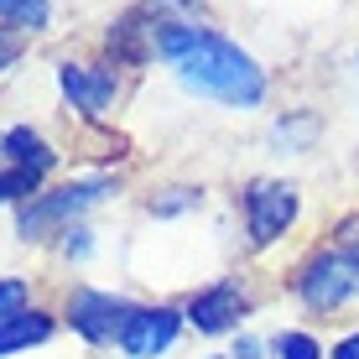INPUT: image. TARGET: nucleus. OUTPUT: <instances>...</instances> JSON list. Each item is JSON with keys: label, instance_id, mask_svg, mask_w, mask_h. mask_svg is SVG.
Listing matches in <instances>:
<instances>
[{"label": "nucleus", "instance_id": "f3484780", "mask_svg": "<svg viewBox=\"0 0 359 359\" xmlns=\"http://www.w3.org/2000/svg\"><path fill=\"white\" fill-rule=\"evenodd\" d=\"M21 53H27V32H16V27H6V21H0V73L16 68Z\"/></svg>", "mask_w": 359, "mask_h": 359}, {"label": "nucleus", "instance_id": "f03ea898", "mask_svg": "<svg viewBox=\"0 0 359 359\" xmlns=\"http://www.w3.org/2000/svg\"><path fill=\"white\" fill-rule=\"evenodd\" d=\"M198 21L177 16V11L167 6V0H141V6L120 11L115 21H109L104 32V53L115 68H146V63H172V53H177L182 42H188V32Z\"/></svg>", "mask_w": 359, "mask_h": 359}, {"label": "nucleus", "instance_id": "f257e3e1", "mask_svg": "<svg viewBox=\"0 0 359 359\" xmlns=\"http://www.w3.org/2000/svg\"><path fill=\"white\" fill-rule=\"evenodd\" d=\"M172 73H177V83L188 94L229 104V109H255L266 99V68L255 63L240 42H229L224 32L203 27V21H198L188 32V42L172 53Z\"/></svg>", "mask_w": 359, "mask_h": 359}, {"label": "nucleus", "instance_id": "6ab92c4d", "mask_svg": "<svg viewBox=\"0 0 359 359\" xmlns=\"http://www.w3.org/2000/svg\"><path fill=\"white\" fill-rule=\"evenodd\" d=\"M328 359H359V333H349V339H339L333 344V354Z\"/></svg>", "mask_w": 359, "mask_h": 359}, {"label": "nucleus", "instance_id": "1a4fd4ad", "mask_svg": "<svg viewBox=\"0 0 359 359\" xmlns=\"http://www.w3.org/2000/svg\"><path fill=\"white\" fill-rule=\"evenodd\" d=\"M245 313H250V297H245L240 281H208V287L193 292L188 307H182L188 328L208 333V339H219V333H234V328L245 323Z\"/></svg>", "mask_w": 359, "mask_h": 359}, {"label": "nucleus", "instance_id": "f8f14e48", "mask_svg": "<svg viewBox=\"0 0 359 359\" xmlns=\"http://www.w3.org/2000/svg\"><path fill=\"white\" fill-rule=\"evenodd\" d=\"M271 135H276L281 151H307L318 135V115H307V109H297V115H281L276 126H271Z\"/></svg>", "mask_w": 359, "mask_h": 359}, {"label": "nucleus", "instance_id": "4468645a", "mask_svg": "<svg viewBox=\"0 0 359 359\" xmlns=\"http://www.w3.org/2000/svg\"><path fill=\"white\" fill-rule=\"evenodd\" d=\"M198 203H203V188H162L146 208L167 219V214H188V208H198Z\"/></svg>", "mask_w": 359, "mask_h": 359}, {"label": "nucleus", "instance_id": "9b49d317", "mask_svg": "<svg viewBox=\"0 0 359 359\" xmlns=\"http://www.w3.org/2000/svg\"><path fill=\"white\" fill-rule=\"evenodd\" d=\"M53 333H57V318L42 313V307H27V313H16V318L0 323V359H11L21 349H36V344H47Z\"/></svg>", "mask_w": 359, "mask_h": 359}, {"label": "nucleus", "instance_id": "6e6552de", "mask_svg": "<svg viewBox=\"0 0 359 359\" xmlns=\"http://www.w3.org/2000/svg\"><path fill=\"white\" fill-rule=\"evenodd\" d=\"M57 89L83 120H104L120 94V73L115 63H73L68 57V63H57Z\"/></svg>", "mask_w": 359, "mask_h": 359}, {"label": "nucleus", "instance_id": "2eb2a0df", "mask_svg": "<svg viewBox=\"0 0 359 359\" xmlns=\"http://www.w3.org/2000/svg\"><path fill=\"white\" fill-rule=\"evenodd\" d=\"M27 302H32L27 281H21V276H0V323L16 318V313H27Z\"/></svg>", "mask_w": 359, "mask_h": 359}, {"label": "nucleus", "instance_id": "a211bd4d", "mask_svg": "<svg viewBox=\"0 0 359 359\" xmlns=\"http://www.w3.org/2000/svg\"><path fill=\"white\" fill-rule=\"evenodd\" d=\"M266 349H261V344H255V339H245V333H240V339H234V354L229 359H261Z\"/></svg>", "mask_w": 359, "mask_h": 359}, {"label": "nucleus", "instance_id": "dca6fc26", "mask_svg": "<svg viewBox=\"0 0 359 359\" xmlns=\"http://www.w3.org/2000/svg\"><path fill=\"white\" fill-rule=\"evenodd\" d=\"M57 250H63L68 261H89V250H94V234H89V224L79 219L73 229H63V234H57Z\"/></svg>", "mask_w": 359, "mask_h": 359}, {"label": "nucleus", "instance_id": "423d86ee", "mask_svg": "<svg viewBox=\"0 0 359 359\" xmlns=\"http://www.w3.org/2000/svg\"><path fill=\"white\" fill-rule=\"evenodd\" d=\"M240 208H245V234H250V245L266 250V245H276L281 234L297 224V214H302V193H297V182L255 177L250 188H245Z\"/></svg>", "mask_w": 359, "mask_h": 359}, {"label": "nucleus", "instance_id": "ddd939ff", "mask_svg": "<svg viewBox=\"0 0 359 359\" xmlns=\"http://www.w3.org/2000/svg\"><path fill=\"white\" fill-rule=\"evenodd\" d=\"M271 354L276 359H323V344H318L313 333H302V328H287V333L271 339Z\"/></svg>", "mask_w": 359, "mask_h": 359}, {"label": "nucleus", "instance_id": "0eeeda50", "mask_svg": "<svg viewBox=\"0 0 359 359\" xmlns=\"http://www.w3.org/2000/svg\"><path fill=\"white\" fill-rule=\"evenodd\" d=\"M135 307L115 292H99V287H73L63 302V323L79 333L83 344H120V328L130 323Z\"/></svg>", "mask_w": 359, "mask_h": 359}, {"label": "nucleus", "instance_id": "39448f33", "mask_svg": "<svg viewBox=\"0 0 359 359\" xmlns=\"http://www.w3.org/2000/svg\"><path fill=\"white\" fill-rule=\"evenodd\" d=\"M57 151L42 130L32 126H11L0 130V203H27L42 193V182L53 177Z\"/></svg>", "mask_w": 359, "mask_h": 359}, {"label": "nucleus", "instance_id": "aec40b11", "mask_svg": "<svg viewBox=\"0 0 359 359\" xmlns=\"http://www.w3.org/2000/svg\"><path fill=\"white\" fill-rule=\"evenodd\" d=\"M208 359H229V354H208Z\"/></svg>", "mask_w": 359, "mask_h": 359}, {"label": "nucleus", "instance_id": "20e7f679", "mask_svg": "<svg viewBox=\"0 0 359 359\" xmlns=\"http://www.w3.org/2000/svg\"><path fill=\"white\" fill-rule=\"evenodd\" d=\"M109 188H115L109 177H73V182H57V188H42L36 198L16 203V234L27 245L53 240V234H63V229L79 224Z\"/></svg>", "mask_w": 359, "mask_h": 359}, {"label": "nucleus", "instance_id": "7ed1b4c3", "mask_svg": "<svg viewBox=\"0 0 359 359\" xmlns=\"http://www.w3.org/2000/svg\"><path fill=\"white\" fill-rule=\"evenodd\" d=\"M292 292L307 313H339L359 297V219H344L328 245H318L292 276Z\"/></svg>", "mask_w": 359, "mask_h": 359}, {"label": "nucleus", "instance_id": "9d476101", "mask_svg": "<svg viewBox=\"0 0 359 359\" xmlns=\"http://www.w3.org/2000/svg\"><path fill=\"white\" fill-rule=\"evenodd\" d=\"M182 323H188V318H182L177 307H162V302H156V307H135L130 323L120 328L115 349L126 354V359H156V354H167L172 344H177Z\"/></svg>", "mask_w": 359, "mask_h": 359}]
</instances>
